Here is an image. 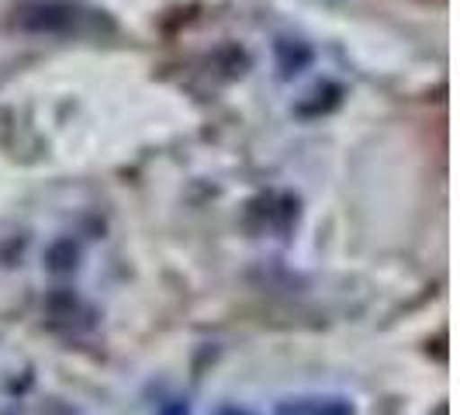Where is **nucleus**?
<instances>
[{
	"instance_id": "nucleus-1",
	"label": "nucleus",
	"mask_w": 460,
	"mask_h": 415,
	"mask_svg": "<svg viewBox=\"0 0 460 415\" xmlns=\"http://www.w3.org/2000/svg\"><path fill=\"white\" fill-rule=\"evenodd\" d=\"M93 11H84L73 0H28L14 11V28L28 35H49V39H66L84 35L91 24Z\"/></svg>"
},
{
	"instance_id": "nucleus-2",
	"label": "nucleus",
	"mask_w": 460,
	"mask_h": 415,
	"mask_svg": "<svg viewBox=\"0 0 460 415\" xmlns=\"http://www.w3.org/2000/svg\"><path fill=\"white\" fill-rule=\"evenodd\" d=\"M312 59H315V52L298 39H277L274 42V63L280 76H298L301 69L312 66Z\"/></svg>"
},
{
	"instance_id": "nucleus-3",
	"label": "nucleus",
	"mask_w": 460,
	"mask_h": 415,
	"mask_svg": "<svg viewBox=\"0 0 460 415\" xmlns=\"http://www.w3.org/2000/svg\"><path fill=\"white\" fill-rule=\"evenodd\" d=\"M80 312H87V305L76 298L73 291H66V287H59V291H52L46 298V315L52 319V322H66L73 325L76 322V315Z\"/></svg>"
},
{
	"instance_id": "nucleus-4",
	"label": "nucleus",
	"mask_w": 460,
	"mask_h": 415,
	"mask_svg": "<svg viewBox=\"0 0 460 415\" xmlns=\"http://www.w3.org/2000/svg\"><path fill=\"white\" fill-rule=\"evenodd\" d=\"M280 412L291 415H353V405L346 398H298L295 405H284Z\"/></svg>"
},
{
	"instance_id": "nucleus-5",
	"label": "nucleus",
	"mask_w": 460,
	"mask_h": 415,
	"mask_svg": "<svg viewBox=\"0 0 460 415\" xmlns=\"http://www.w3.org/2000/svg\"><path fill=\"white\" fill-rule=\"evenodd\" d=\"M76 263H80V246L69 235L56 239L46 250V267L52 274H69V270H76Z\"/></svg>"
},
{
	"instance_id": "nucleus-6",
	"label": "nucleus",
	"mask_w": 460,
	"mask_h": 415,
	"mask_svg": "<svg viewBox=\"0 0 460 415\" xmlns=\"http://www.w3.org/2000/svg\"><path fill=\"white\" fill-rule=\"evenodd\" d=\"M340 87H332V84H325L319 87L315 93H308V97H315L312 104H298V115H325V111H332L336 104H340Z\"/></svg>"
},
{
	"instance_id": "nucleus-7",
	"label": "nucleus",
	"mask_w": 460,
	"mask_h": 415,
	"mask_svg": "<svg viewBox=\"0 0 460 415\" xmlns=\"http://www.w3.org/2000/svg\"><path fill=\"white\" fill-rule=\"evenodd\" d=\"M160 415H187V405L184 402H173V405H170V409H163Z\"/></svg>"
}]
</instances>
